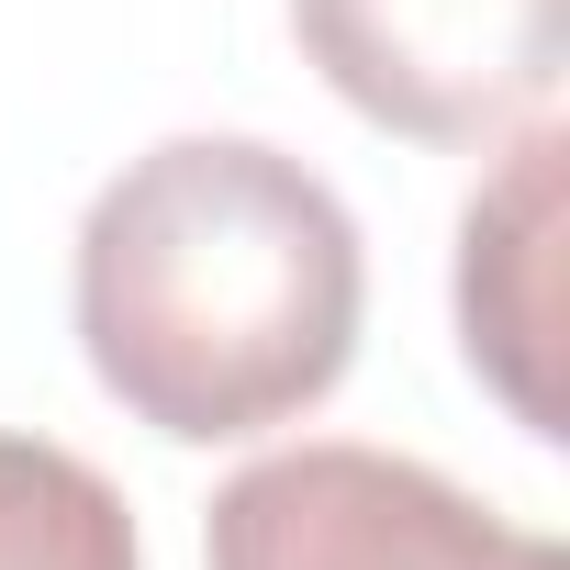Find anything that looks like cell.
<instances>
[{
    "label": "cell",
    "instance_id": "6da1fadb",
    "mask_svg": "<svg viewBox=\"0 0 570 570\" xmlns=\"http://www.w3.org/2000/svg\"><path fill=\"white\" fill-rule=\"evenodd\" d=\"M79 347L90 381L179 436H268L314 414L370 314L358 213L268 135H168L79 213Z\"/></svg>",
    "mask_w": 570,
    "mask_h": 570
},
{
    "label": "cell",
    "instance_id": "7a4b0ae2",
    "mask_svg": "<svg viewBox=\"0 0 570 570\" xmlns=\"http://www.w3.org/2000/svg\"><path fill=\"white\" fill-rule=\"evenodd\" d=\"M202 570H570L559 537L492 514L448 470L358 436L268 448L202 514Z\"/></svg>",
    "mask_w": 570,
    "mask_h": 570
},
{
    "label": "cell",
    "instance_id": "3957f363",
    "mask_svg": "<svg viewBox=\"0 0 570 570\" xmlns=\"http://www.w3.org/2000/svg\"><path fill=\"white\" fill-rule=\"evenodd\" d=\"M325 90L403 146H503L570 68V0H292Z\"/></svg>",
    "mask_w": 570,
    "mask_h": 570
},
{
    "label": "cell",
    "instance_id": "277c9868",
    "mask_svg": "<svg viewBox=\"0 0 570 570\" xmlns=\"http://www.w3.org/2000/svg\"><path fill=\"white\" fill-rule=\"evenodd\" d=\"M559 157L570 135L548 112L514 124L503 168L459 213V347L525 436H570L559 425Z\"/></svg>",
    "mask_w": 570,
    "mask_h": 570
},
{
    "label": "cell",
    "instance_id": "5b68a950",
    "mask_svg": "<svg viewBox=\"0 0 570 570\" xmlns=\"http://www.w3.org/2000/svg\"><path fill=\"white\" fill-rule=\"evenodd\" d=\"M0 570H146L135 503L57 436H0Z\"/></svg>",
    "mask_w": 570,
    "mask_h": 570
}]
</instances>
